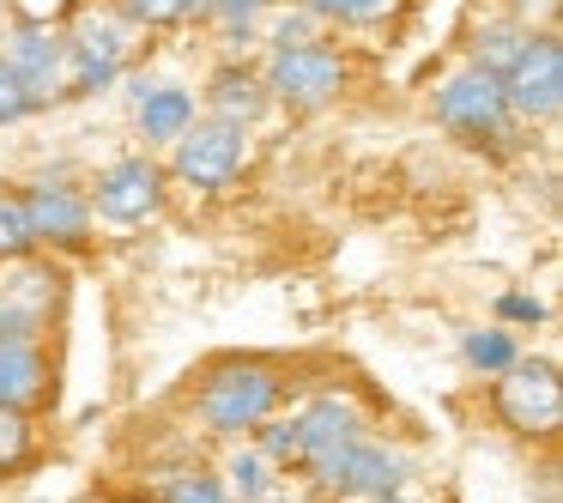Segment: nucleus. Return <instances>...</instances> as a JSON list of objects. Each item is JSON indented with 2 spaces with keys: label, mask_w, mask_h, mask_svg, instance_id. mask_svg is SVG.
I'll use <instances>...</instances> for the list:
<instances>
[{
  "label": "nucleus",
  "mask_w": 563,
  "mask_h": 503,
  "mask_svg": "<svg viewBox=\"0 0 563 503\" xmlns=\"http://www.w3.org/2000/svg\"><path fill=\"white\" fill-rule=\"evenodd\" d=\"M430 116L449 128L461 146L478 152H515L521 146V122H515L509 98H503V79L485 74V67H454L437 91H430Z\"/></svg>",
  "instance_id": "obj_1"
},
{
  "label": "nucleus",
  "mask_w": 563,
  "mask_h": 503,
  "mask_svg": "<svg viewBox=\"0 0 563 503\" xmlns=\"http://www.w3.org/2000/svg\"><path fill=\"white\" fill-rule=\"evenodd\" d=\"M279 401H285V376L273 364H261V358H231V364L207 370V382L195 389L200 425L219 430V437H249V430H261L279 413Z\"/></svg>",
  "instance_id": "obj_2"
},
{
  "label": "nucleus",
  "mask_w": 563,
  "mask_h": 503,
  "mask_svg": "<svg viewBox=\"0 0 563 503\" xmlns=\"http://www.w3.org/2000/svg\"><path fill=\"white\" fill-rule=\"evenodd\" d=\"M134 19L122 7H79V19L62 31L67 37V98H91V91H110L122 79V67L134 62Z\"/></svg>",
  "instance_id": "obj_3"
},
{
  "label": "nucleus",
  "mask_w": 563,
  "mask_h": 503,
  "mask_svg": "<svg viewBox=\"0 0 563 503\" xmlns=\"http://www.w3.org/2000/svg\"><path fill=\"white\" fill-rule=\"evenodd\" d=\"M261 86L279 110H328L345 91V55L333 43L309 37V43H285V50H267V67H261Z\"/></svg>",
  "instance_id": "obj_4"
},
{
  "label": "nucleus",
  "mask_w": 563,
  "mask_h": 503,
  "mask_svg": "<svg viewBox=\"0 0 563 503\" xmlns=\"http://www.w3.org/2000/svg\"><path fill=\"white\" fill-rule=\"evenodd\" d=\"M170 171H176V183L200 188V195L231 188L236 176L249 171V128H231V122H219V116H207V122L195 116V122L170 140Z\"/></svg>",
  "instance_id": "obj_5"
},
{
  "label": "nucleus",
  "mask_w": 563,
  "mask_h": 503,
  "mask_svg": "<svg viewBox=\"0 0 563 503\" xmlns=\"http://www.w3.org/2000/svg\"><path fill=\"white\" fill-rule=\"evenodd\" d=\"M503 98H509L521 128H551L563 110V43L558 31H533L527 50L503 74Z\"/></svg>",
  "instance_id": "obj_6"
},
{
  "label": "nucleus",
  "mask_w": 563,
  "mask_h": 503,
  "mask_svg": "<svg viewBox=\"0 0 563 503\" xmlns=\"http://www.w3.org/2000/svg\"><path fill=\"white\" fill-rule=\"evenodd\" d=\"M497 418L515 437H551L563 425V389L545 358H521L497 370Z\"/></svg>",
  "instance_id": "obj_7"
},
{
  "label": "nucleus",
  "mask_w": 563,
  "mask_h": 503,
  "mask_svg": "<svg viewBox=\"0 0 563 503\" xmlns=\"http://www.w3.org/2000/svg\"><path fill=\"white\" fill-rule=\"evenodd\" d=\"M406 455L400 449H388V442H369V437H357L352 449H340L328 467H316V485L328 491V497H364V503H376V497H394V491L406 485Z\"/></svg>",
  "instance_id": "obj_8"
},
{
  "label": "nucleus",
  "mask_w": 563,
  "mask_h": 503,
  "mask_svg": "<svg viewBox=\"0 0 563 503\" xmlns=\"http://www.w3.org/2000/svg\"><path fill=\"white\" fill-rule=\"evenodd\" d=\"M0 62L13 67V79L31 91V103L37 110H49V103L67 98V37L55 25H13L7 31V50H0Z\"/></svg>",
  "instance_id": "obj_9"
},
{
  "label": "nucleus",
  "mask_w": 563,
  "mask_h": 503,
  "mask_svg": "<svg viewBox=\"0 0 563 503\" xmlns=\"http://www.w3.org/2000/svg\"><path fill=\"white\" fill-rule=\"evenodd\" d=\"M91 219L103 225H146L164 207V171L152 158H115L91 183Z\"/></svg>",
  "instance_id": "obj_10"
},
{
  "label": "nucleus",
  "mask_w": 563,
  "mask_h": 503,
  "mask_svg": "<svg viewBox=\"0 0 563 503\" xmlns=\"http://www.w3.org/2000/svg\"><path fill=\"white\" fill-rule=\"evenodd\" d=\"M19 200H25L31 243H49V249H86L91 243V200H86V188L62 183V176H37Z\"/></svg>",
  "instance_id": "obj_11"
},
{
  "label": "nucleus",
  "mask_w": 563,
  "mask_h": 503,
  "mask_svg": "<svg viewBox=\"0 0 563 503\" xmlns=\"http://www.w3.org/2000/svg\"><path fill=\"white\" fill-rule=\"evenodd\" d=\"M357 437H364V413H357L345 394H321L303 413H291V449H297L291 467L316 473V467H328L340 449H352Z\"/></svg>",
  "instance_id": "obj_12"
},
{
  "label": "nucleus",
  "mask_w": 563,
  "mask_h": 503,
  "mask_svg": "<svg viewBox=\"0 0 563 503\" xmlns=\"http://www.w3.org/2000/svg\"><path fill=\"white\" fill-rule=\"evenodd\" d=\"M55 401V376L37 340H0V406L13 413H37Z\"/></svg>",
  "instance_id": "obj_13"
},
{
  "label": "nucleus",
  "mask_w": 563,
  "mask_h": 503,
  "mask_svg": "<svg viewBox=\"0 0 563 503\" xmlns=\"http://www.w3.org/2000/svg\"><path fill=\"white\" fill-rule=\"evenodd\" d=\"M49 280L55 273H43V267H19L13 280L0 285V340H37L49 328V292H55Z\"/></svg>",
  "instance_id": "obj_14"
},
{
  "label": "nucleus",
  "mask_w": 563,
  "mask_h": 503,
  "mask_svg": "<svg viewBox=\"0 0 563 503\" xmlns=\"http://www.w3.org/2000/svg\"><path fill=\"white\" fill-rule=\"evenodd\" d=\"M207 110L219 116V122H231V128H255L261 116L273 110L267 86H261V67L224 62L219 74H212V86H207Z\"/></svg>",
  "instance_id": "obj_15"
},
{
  "label": "nucleus",
  "mask_w": 563,
  "mask_h": 503,
  "mask_svg": "<svg viewBox=\"0 0 563 503\" xmlns=\"http://www.w3.org/2000/svg\"><path fill=\"white\" fill-rule=\"evenodd\" d=\"M134 122L146 146H170L188 122H195V91L188 86H140L134 91Z\"/></svg>",
  "instance_id": "obj_16"
},
{
  "label": "nucleus",
  "mask_w": 563,
  "mask_h": 503,
  "mask_svg": "<svg viewBox=\"0 0 563 503\" xmlns=\"http://www.w3.org/2000/svg\"><path fill=\"white\" fill-rule=\"evenodd\" d=\"M297 7L333 31H382L406 13V0H297Z\"/></svg>",
  "instance_id": "obj_17"
},
{
  "label": "nucleus",
  "mask_w": 563,
  "mask_h": 503,
  "mask_svg": "<svg viewBox=\"0 0 563 503\" xmlns=\"http://www.w3.org/2000/svg\"><path fill=\"white\" fill-rule=\"evenodd\" d=\"M527 37H533V25H527V19H485V25L473 31V43H466V50H473V67H485V74H509V62L515 55L527 50Z\"/></svg>",
  "instance_id": "obj_18"
},
{
  "label": "nucleus",
  "mask_w": 563,
  "mask_h": 503,
  "mask_svg": "<svg viewBox=\"0 0 563 503\" xmlns=\"http://www.w3.org/2000/svg\"><path fill=\"white\" fill-rule=\"evenodd\" d=\"M31 225H25V200H19V188L0 183V267H13V261L31 255Z\"/></svg>",
  "instance_id": "obj_19"
},
{
  "label": "nucleus",
  "mask_w": 563,
  "mask_h": 503,
  "mask_svg": "<svg viewBox=\"0 0 563 503\" xmlns=\"http://www.w3.org/2000/svg\"><path fill=\"white\" fill-rule=\"evenodd\" d=\"M224 473H231V485H224V491H236L243 503H261L273 491V461L261 449H236L231 461H224Z\"/></svg>",
  "instance_id": "obj_20"
},
{
  "label": "nucleus",
  "mask_w": 563,
  "mask_h": 503,
  "mask_svg": "<svg viewBox=\"0 0 563 503\" xmlns=\"http://www.w3.org/2000/svg\"><path fill=\"white\" fill-rule=\"evenodd\" d=\"M31 455H37L31 418L13 413V406H0V479H13L19 467H31Z\"/></svg>",
  "instance_id": "obj_21"
},
{
  "label": "nucleus",
  "mask_w": 563,
  "mask_h": 503,
  "mask_svg": "<svg viewBox=\"0 0 563 503\" xmlns=\"http://www.w3.org/2000/svg\"><path fill=\"white\" fill-rule=\"evenodd\" d=\"M461 352H466V364H473L478 376H497L503 364H515V340L503 328H473L461 340Z\"/></svg>",
  "instance_id": "obj_22"
},
{
  "label": "nucleus",
  "mask_w": 563,
  "mask_h": 503,
  "mask_svg": "<svg viewBox=\"0 0 563 503\" xmlns=\"http://www.w3.org/2000/svg\"><path fill=\"white\" fill-rule=\"evenodd\" d=\"M224 497H231V491H224V479L207 473V467H183V473L158 491V503H224Z\"/></svg>",
  "instance_id": "obj_23"
},
{
  "label": "nucleus",
  "mask_w": 563,
  "mask_h": 503,
  "mask_svg": "<svg viewBox=\"0 0 563 503\" xmlns=\"http://www.w3.org/2000/svg\"><path fill=\"white\" fill-rule=\"evenodd\" d=\"M140 31H170V25H188V0H115Z\"/></svg>",
  "instance_id": "obj_24"
},
{
  "label": "nucleus",
  "mask_w": 563,
  "mask_h": 503,
  "mask_svg": "<svg viewBox=\"0 0 563 503\" xmlns=\"http://www.w3.org/2000/svg\"><path fill=\"white\" fill-rule=\"evenodd\" d=\"M25 116H37V103H31V91L13 79V67L0 62V128H13L25 122Z\"/></svg>",
  "instance_id": "obj_25"
},
{
  "label": "nucleus",
  "mask_w": 563,
  "mask_h": 503,
  "mask_svg": "<svg viewBox=\"0 0 563 503\" xmlns=\"http://www.w3.org/2000/svg\"><path fill=\"white\" fill-rule=\"evenodd\" d=\"M309 37H316V19H309L303 7L267 19V43H273V50H285V43H309Z\"/></svg>",
  "instance_id": "obj_26"
},
{
  "label": "nucleus",
  "mask_w": 563,
  "mask_h": 503,
  "mask_svg": "<svg viewBox=\"0 0 563 503\" xmlns=\"http://www.w3.org/2000/svg\"><path fill=\"white\" fill-rule=\"evenodd\" d=\"M279 0H212V13L207 19H219V25H255V19H267Z\"/></svg>",
  "instance_id": "obj_27"
},
{
  "label": "nucleus",
  "mask_w": 563,
  "mask_h": 503,
  "mask_svg": "<svg viewBox=\"0 0 563 503\" xmlns=\"http://www.w3.org/2000/svg\"><path fill=\"white\" fill-rule=\"evenodd\" d=\"M503 316H515V321H539L545 309H539L533 297H503Z\"/></svg>",
  "instance_id": "obj_28"
},
{
  "label": "nucleus",
  "mask_w": 563,
  "mask_h": 503,
  "mask_svg": "<svg viewBox=\"0 0 563 503\" xmlns=\"http://www.w3.org/2000/svg\"><path fill=\"white\" fill-rule=\"evenodd\" d=\"M188 13H195V19H207V13H212V0H188Z\"/></svg>",
  "instance_id": "obj_29"
},
{
  "label": "nucleus",
  "mask_w": 563,
  "mask_h": 503,
  "mask_svg": "<svg viewBox=\"0 0 563 503\" xmlns=\"http://www.w3.org/2000/svg\"><path fill=\"white\" fill-rule=\"evenodd\" d=\"M376 503H412V497H376Z\"/></svg>",
  "instance_id": "obj_30"
},
{
  "label": "nucleus",
  "mask_w": 563,
  "mask_h": 503,
  "mask_svg": "<svg viewBox=\"0 0 563 503\" xmlns=\"http://www.w3.org/2000/svg\"><path fill=\"white\" fill-rule=\"evenodd\" d=\"M509 7H533V0H509Z\"/></svg>",
  "instance_id": "obj_31"
},
{
  "label": "nucleus",
  "mask_w": 563,
  "mask_h": 503,
  "mask_svg": "<svg viewBox=\"0 0 563 503\" xmlns=\"http://www.w3.org/2000/svg\"><path fill=\"white\" fill-rule=\"evenodd\" d=\"M261 503H285V497H261Z\"/></svg>",
  "instance_id": "obj_32"
}]
</instances>
